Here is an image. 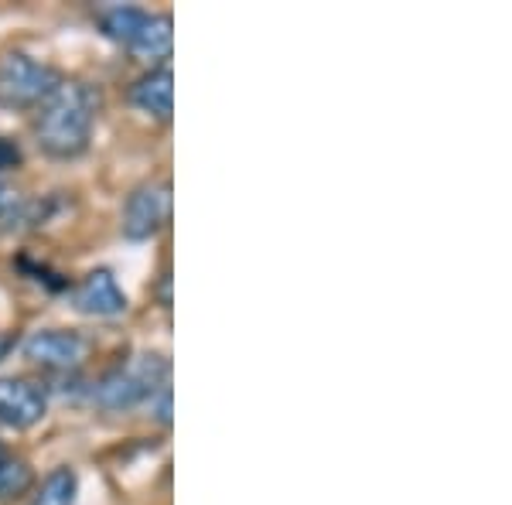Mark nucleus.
I'll list each match as a JSON object with an SVG mask.
<instances>
[{
	"label": "nucleus",
	"mask_w": 512,
	"mask_h": 505,
	"mask_svg": "<svg viewBox=\"0 0 512 505\" xmlns=\"http://www.w3.org/2000/svg\"><path fill=\"white\" fill-rule=\"evenodd\" d=\"M99 99L86 82H59L35 120L38 147L48 157H79L89 147Z\"/></svg>",
	"instance_id": "f257e3e1"
},
{
	"label": "nucleus",
	"mask_w": 512,
	"mask_h": 505,
	"mask_svg": "<svg viewBox=\"0 0 512 505\" xmlns=\"http://www.w3.org/2000/svg\"><path fill=\"white\" fill-rule=\"evenodd\" d=\"M24 359L48 372H72L89 359V342L79 331H62V328H45L28 335V342L21 345Z\"/></svg>",
	"instance_id": "20e7f679"
},
{
	"label": "nucleus",
	"mask_w": 512,
	"mask_h": 505,
	"mask_svg": "<svg viewBox=\"0 0 512 505\" xmlns=\"http://www.w3.org/2000/svg\"><path fill=\"white\" fill-rule=\"evenodd\" d=\"M158 420L161 424H171V389H161V403H158Z\"/></svg>",
	"instance_id": "2eb2a0df"
},
{
	"label": "nucleus",
	"mask_w": 512,
	"mask_h": 505,
	"mask_svg": "<svg viewBox=\"0 0 512 505\" xmlns=\"http://www.w3.org/2000/svg\"><path fill=\"white\" fill-rule=\"evenodd\" d=\"M18 212H21L18 195H14L7 185H0V222H4V219H14V215H18Z\"/></svg>",
	"instance_id": "4468645a"
},
{
	"label": "nucleus",
	"mask_w": 512,
	"mask_h": 505,
	"mask_svg": "<svg viewBox=\"0 0 512 505\" xmlns=\"http://www.w3.org/2000/svg\"><path fill=\"white\" fill-rule=\"evenodd\" d=\"M171 215V188L164 181H147L130 192L123 205V236L127 239H151L164 229Z\"/></svg>",
	"instance_id": "39448f33"
},
{
	"label": "nucleus",
	"mask_w": 512,
	"mask_h": 505,
	"mask_svg": "<svg viewBox=\"0 0 512 505\" xmlns=\"http://www.w3.org/2000/svg\"><path fill=\"white\" fill-rule=\"evenodd\" d=\"M175 24H171L168 14H147L144 24H140V31L130 41V52L137 55V59H147V62H158V59H168L171 55V41H175Z\"/></svg>",
	"instance_id": "1a4fd4ad"
},
{
	"label": "nucleus",
	"mask_w": 512,
	"mask_h": 505,
	"mask_svg": "<svg viewBox=\"0 0 512 505\" xmlns=\"http://www.w3.org/2000/svg\"><path fill=\"white\" fill-rule=\"evenodd\" d=\"M130 99L144 113H151V117L168 120L171 110H175V76H171L168 65L151 69L144 79H137V86L130 89Z\"/></svg>",
	"instance_id": "6e6552de"
},
{
	"label": "nucleus",
	"mask_w": 512,
	"mask_h": 505,
	"mask_svg": "<svg viewBox=\"0 0 512 505\" xmlns=\"http://www.w3.org/2000/svg\"><path fill=\"white\" fill-rule=\"evenodd\" d=\"M147 11H140V7H110V11H103V31L110 35L113 41H120V45H130L134 35L140 31V24H144Z\"/></svg>",
	"instance_id": "f8f14e48"
},
{
	"label": "nucleus",
	"mask_w": 512,
	"mask_h": 505,
	"mask_svg": "<svg viewBox=\"0 0 512 505\" xmlns=\"http://www.w3.org/2000/svg\"><path fill=\"white\" fill-rule=\"evenodd\" d=\"M76 495H79V475L69 465H62L41 482L31 505H76Z\"/></svg>",
	"instance_id": "9d476101"
},
{
	"label": "nucleus",
	"mask_w": 512,
	"mask_h": 505,
	"mask_svg": "<svg viewBox=\"0 0 512 505\" xmlns=\"http://www.w3.org/2000/svg\"><path fill=\"white\" fill-rule=\"evenodd\" d=\"M164 386H168V362L161 355H140L134 366L117 369L106 379H99L96 403L103 410H130L140 400H151Z\"/></svg>",
	"instance_id": "f03ea898"
},
{
	"label": "nucleus",
	"mask_w": 512,
	"mask_h": 505,
	"mask_svg": "<svg viewBox=\"0 0 512 505\" xmlns=\"http://www.w3.org/2000/svg\"><path fill=\"white\" fill-rule=\"evenodd\" d=\"M35 482V475H31V465L18 454H7L0 451V502H11L24 495Z\"/></svg>",
	"instance_id": "9b49d317"
},
{
	"label": "nucleus",
	"mask_w": 512,
	"mask_h": 505,
	"mask_svg": "<svg viewBox=\"0 0 512 505\" xmlns=\"http://www.w3.org/2000/svg\"><path fill=\"white\" fill-rule=\"evenodd\" d=\"M72 308L89 318H113L127 311V294L120 291L117 277L110 270H93L72 291Z\"/></svg>",
	"instance_id": "0eeeda50"
},
{
	"label": "nucleus",
	"mask_w": 512,
	"mask_h": 505,
	"mask_svg": "<svg viewBox=\"0 0 512 505\" xmlns=\"http://www.w3.org/2000/svg\"><path fill=\"white\" fill-rule=\"evenodd\" d=\"M59 72L52 65H41L21 52L0 59V99L11 106H38L59 86Z\"/></svg>",
	"instance_id": "7ed1b4c3"
},
{
	"label": "nucleus",
	"mask_w": 512,
	"mask_h": 505,
	"mask_svg": "<svg viewBox=\"0 0 512 505\" xmlns=\"http://www.w3.org/2000/svg\"><path fill=\"white\" fill-rule=\"evenodd\" d=\"M48 410V389L24 376L0 379V424L14 430L35 427Z\"/></svg>",
	"instance_id": "423d86ee"
},
{
	"label": "nucleus",
	"mask_w": 512,
	"mask_h": 505,
	"mask_svg": "<svg viewBox=\"0 0 512 505\" xmlns=\"http://www.w3.org/2000/svg\"><path fill=\"white\" fill-rule=\"evenodd\" d=\"M14 345H18V338H14L11 331H0V362H4L7 355L14 352Z\"/></svg>",
	"instance_id": "dca6fc26"
},
{
	"label": "nucleus",
	"mask_w": 512,
	"mask_h": 505,
	"mask_svg": "<svg viewBox=\"0 0 512 505\" xmlns=\"http://www.w3.org/2000/svg\"><path fill=\"white\" fill-rule=\"evenodd\" d=\"M21 168V147L14 140L0 137V175L4 171H18Z\"/></svg>",
	"instance_id": "ddd939ff"
}]
</instances>
